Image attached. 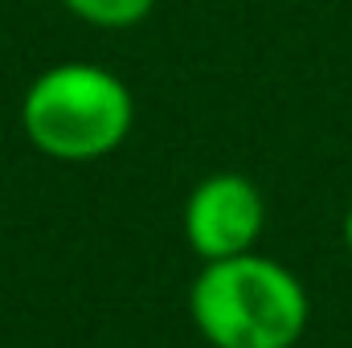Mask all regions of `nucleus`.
I'll return each instance as SVG.
<instances>
[{
    "label": "nucleus",
    "mask_w": 352,
    "mask_h": 348,
    "mask_svg": "<svg viewBox=\"0 0 352 348\" xmlns=\"http://www.w3.org/2000/svg\"><path fill=\"white\" fill-rule=\"evenodd\" d=\"M188 316L213 348H295L311 299L283 262L246 250L201 266L188 287Z\"/></svg>",
    "instance_id": "f257e3e1"
},
{
    "label": "nucleus",
    "mask_w": 352,
    "mask_h": 348,
    "mask_svg": "<svg viewBox=\"0 0 352 348\" xmlns=\"http://www.w3.org/2000/svg\"><path fill=\"white\" fill-rule=\"evenodd\" d=\"M135 123L127 83L94 62H58L41 70L21 98V131L62 164H90L123 148Z\"/></svg>",
    "instance_id": "f03ea898"
},
{
    "label": "nucleus",
    "mask_w": 352,
    "mask_h": 348,
    "mask_svg": "<svg viewBox=\"0 0 352 348\" xmlns=\"http://www.w3.org/2000/svg\"><path fill=\"white\" fill-rule=\"evenodd\" d=\"M266 226V201L242 173L205 176L184 201V238L205 262L254 250Z\"/></svg>",
    "instance_id": "7ed1b4c3"
},
{
    "label": "nucleus",
    "mask_w": 352,
    "mask_h": 348,
    "mask_svg": "<svg viewBox=\"0 0 352 348\" xmlns=\"http://www.w3.org/2000/svg\"><path fill=\"white\" fill-rule=\"evenodd\" d=\"M62 4L94 29H135L152 17L160 0H62Z\"/></svg>",
    "instance_id": "20e7f679"
},
{
    "label": "nucleus",
    "mask_w": 352,
    "mask_h": 348,
    "mask_svg": "<svg viewBox=\"0 0 352 348\" xmlns=\"http://www.w3.org/2000/svg\"><path fill=\"white\" fill-rule=\"evenodd\" d=\"M344 246H349V254H352V205H349V213H344Z\"/></svg>",
    "instance_id": "39448f33"
}]
</instances>
